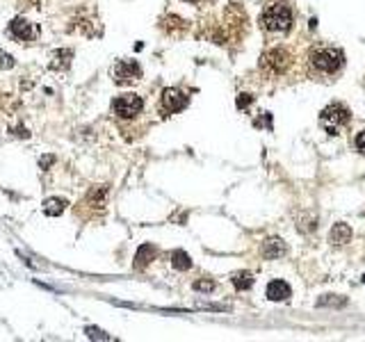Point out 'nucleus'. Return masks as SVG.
I'll return each mask as SVG.
<instances>
[{"label": "nucleus", "instance_id": "0eeeda50", "mask_svg": "<svg viewBox=\"0 0 365 342\" xmlns=\"http://www.w3.org/2000/svg\"><path fill=\"white\" fill-rule=\"evenodd\" d=\"M187 107V96L180 89H164L160 96V110L162 114H174Z\"/></svg>", "mask_w": 365, "mask_h": 342}, {"label": "nucleus", "instance_id": "6e6552de", "mask_svg": "<svg viewBox=\"0 0 365 342\" xmlns=\"http://www.w3.org/2000/svg\"><path fill=\"white\" fill-rule=\"evenodd\" d=\"M9 34L21 39V41H32L39 34V30L30 21H25V18H14V21L9 23Z\"/></svg>", "mask_w": 365, "mask_h": 342}, {"label": "nucleus", "instance_id": "f8f14e48", "mask_svg": "<svg viewBox=\"0 0 365 342\" xmlns=\"http://www.w3.org/2000/svg\"><path fill=\"white\" fill-rule=\"evenodd\" d=\"M283 253H285V244L281 239H267L265 246H262V256H265L267 260H274V258L283 256Z\"/></svg>", "mask_w": 365, "mask_h": 342}, {"label": "nucleus", "instance_id": "f257e3e1", "mask_svg": "<svg viewBox=\"0 0 365 342\" xmlns=\"http://www.w3.org/2000/svg\"><path fill=\"white\" fill-rule=\"evenodd\" d=\"M261 23L267 32H288L292 28V12L285 2L272 0V2L265 5V9H262Z\"/></svg>", "mask_w": 365, "mask_h": 342}, {"label": "nucleus", "instance_id": "4be33fe9", "mask_svg": "<svg viewBox=\"0 0 365 342\" xmlns=\"http://www.w3.org/2000/svg\"><path fill=\"white\" fill-rule=\"evenodd\" d=\"M192 2H201V0H192Z\"/></svg>", "mask_w": 365, "mask_h": 342}, {"label": "nucleus", "instance_id": "ddd939ff", "mask_svg": "<svg viewBox=\"0 0 365 342\" xmlns=\"http://www.w3.org/2000/svg\"><path fill=\"white\" fill-rule=\"evenodd\" d=\"M64 210H67L64 199H48V201H44V212L48 217H60Z\"/></svg>", "mask_w": 365, "mask_h": 342}, {"label": "nucleus", "instance_id": "aec40b11", "mask_svg": "<svg viewBox=\"0 0 365 342\" xmlns=\"http://www.w3.org/2000/svg\"><path fill=\"white\" fill-rule=\"evenodd\" d=\"M356 149L365 153V130H363V133H358V137H356Z\"/></svg>", "mask_w": 365, "mask_h": 342}, {"label": "nucleus", "instance_id": "9b49d317", "mask_svg": "<svg viewBox=\"0 0 365 342\" xmlns=\"http://www.w3.org/2000/svg\"><path fill=\"white\" fill-rule=\"evenodd\" d=\"M329 239H331V244H335V246L347 244L351 239V228L347 223H335L333 228H331V233H329Z\"/></svg>", "mask_w": 365, "mask_h": 342}, {"label": "nucleus", "instance_id": "7ed1b4c3", "mask_svg": "<svg viewBox=\"0 0 365 342\" xmlns=\"http://www.w3.org/2000/svg\"><path fill=\"white\" fill-rule=\"evenodd\" d=\"M349 110L345 107L343 103H333L329 105V107H324L320 114V123L329 130V135H335V130H338V126H345L347 121H349Z\"/></svg>", "mask_w": 365, "mask_h": 342}, {"label": "nucleus", "instance_id": "2eb2a0df", "mask_svg": "<svg viewBox=\"0 0 365 342\" xmlns=\"http://www.w3.org/2000/svg\"><path fill=\"white\" fill-rule=\"evenodd\" d=\"M172 265L176 269H180V272H185V269L192 267V258H190L185 251H174L172 253Z\"/></svg>", "mask_w": 365, "mask_h": 342}, {"label": "nucleus", "instance_id": "39448f33", "mask_svg": "<svg viewBox=\"0 0 365 342\" xmlns=\"http://www.w3.org/2000/svg\"><path fill=\"white\" fill-rule=\"evenodd\" d=\"M112 78L117 85H133L142 78V67L135 60H119L112 67Z\"/></svg>", "mask_w": 365, "mask_h": 342}, {"label": "nucleus", "instance_id": "5701e85b", "mask_svg": "<svg viewBox=\"0 0 365 342\" xmlns=\"http://www.w3.org/2000/svg\"><path fill=\"white\" fill-rule=\"evenodd\" d=\"M363 283H365V274H363Z\"/></svg>", "mask_w": 365, "mask_h": 342}, {"label": "nucleus", "instance_id": "a211bd4d", "mask_svg": "<svg viewBox=\"0 0 365 342\" xmlns=\"http://www.w3.org/2000/svg\"><path fill=\"white\" fill-rule=\"evenodd\" d=\"M194 290H196V292H212V290H215V283L210 281V278H206V281L201 278V281L194 283Z\"/></svg>", "mask_w": 365, "mask_h": 342}, {"label": "nucleus", "instance_id": "4468645a", "mask_svg": "<svg viewBox=\"0 0 365 342\" xmlns=\"http://www.w3.org/2000/svg\"><path fill=\"white\" fill-rule=\"evenodd\" d=\"M153 256H156V249H153L151 244L139 246V251H137V256H135V267H137V269H142L144 265H149Z\"/></svg>", "mask_w": 365, "mask_h": 342}, {"label": "nucleus", "instance_id": "412c9836", "mask_svg": "<svg viewBox=\"0 0 365 342\" xmlns=\"http://www.w3.org/2000/svg\"><path fill=\"white\" fill-rule=\"evenodd\" d=\"M52 162H55V157H52V155H46V157H41V162H39V164H41V169H48Z\"/></svg>", "mask_w": 365, "mask_h": 342}, {"label": "nucleus", "instance_id": "f03ea898", "mask_svg": "<svg viewBox=\"0 0 365 342\" xmlns=\"http://www.w3.org/2000/svg\"><path fill=\"white\" fill-rule=\"evenodd\" d=\"M345 55L340 48H331V46H320L311 52V67L317 73H335L343 67Z\"/></svg>", "mask_w": 365, "mask_h": 342}, {"label": "nucleus", "instance_id": "6ab92c4d", "mask_svg": "<svg viewBox=\"0 0 365 342\" xmlns=\"http://www.w3.org/2000/svg\"><path fill=\"white\" fill-rule=\"evenodd\" d=\"M249 103H251V96H249V94H240L238 96V107H249Z\"/></svg>", "mask_w": 365, "mask_h": 342}, {"label": "nucleus", "instance_id": "20e7f679", "mask_svg": "<svg viewBox=\"0 0 365 342\" xmlns=\"http://www.w3.org/2000/svg\"><path fill=\"white\" fill-rule=\"evenodd\" d=\"M112 110L119 119H135L139 112L144 110V101L137 94H123V96L114 98L112 103Z\"/></svg>", "mask_w": 365, "mask_h": 342}, {"label": "nucleus", "instance_id": "dca6fc26", "mask_svg": "<svg viewBox=\"0 0 365 342\" xmlns=\"http://www.w3.org/2000/svg\"><path fill=\"white\" fill-rule=\"evenodd\" d=\"M233 285H235V290H249L254 285V278L249 272H238V274H233Z\"/></svg>", "mask_w": 365, "mask_h": 342}, {"label": "nucleus", "instance_id": "9d476101", "mask_svg": "<svg viewBox=\"0 0 365 342\" xmlns=\"http://www.w3.org/2000/svg\"><path fill=\"white\" fill-rule=\"evenodd\" d=\"M290 294H292V290L285 281H272L267 285V299L269 301H285Z\"/></svg>", "mask_w": 365, "mask_h": 342}, {"label": "nucleus", "instance_id": "1a4fd4ad", "mask_svg": "<svg viewBox=\"0 0 365 342\" xmlns=\"http://www.w3.org/2000/svg\"><path fill=\"white\" fill-rule=\"evenodd\" d=\"M71 60H73V51L71 48H60V51L51 52V71H67L71 67Z\"/></svg>", "mask_w": 365, "mask_h": 342}, {"label": "nucleus", "instance_id": "423d86ee", "mask_svg": "<svg viewBox=\"0 0 365 342\" xmlns=\"http://www.w3.org/2000/svg\"><path fill=\"white\" fill-rule=\"evenodd\" d=\"M290 64H292V55L285 48H272L262 57V67L274 71V73H285Z\"/></svg>", "mask_w": 365, "mask_h": 342}, {"label": "nucleus", "instance_id": "f3484780", "mask_svg": "<svg viewBox=\"0 0 365 342\" xmlns=\"http://www.w3.org/2000/svg\"><path fill=\"white\" fill-rule=\"evenodd\" d=\"M12 67H14V57H12L7 51L0 48V71H7V68H12Z\"/></svg>", "mask_w": 365, "mask_h": 342}]
</instances>
